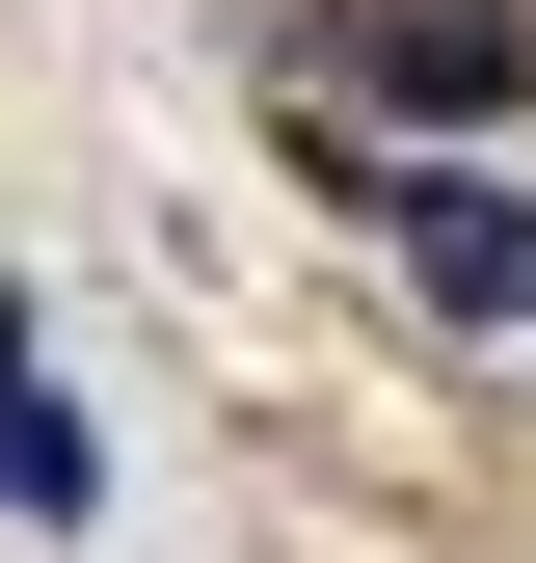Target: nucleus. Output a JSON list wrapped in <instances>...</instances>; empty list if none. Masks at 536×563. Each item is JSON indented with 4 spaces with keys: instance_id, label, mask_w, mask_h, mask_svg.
Returning <instances> with one entry per match:
<instances>
[{
    "instance_id": "nucleus-1",
    "label": "nucleus",
    "mask_w": 536,
    "mask_h": 563,
    "mask_svg": "<svg viewBox=\"0 0 536 563\" xmlns=\"http://www.w3.org/2000/svg\"><path fill=\"white\" fill-rule=\"evenodd\" d=\"M349 216H402V268H429L456 322H536V188H483V162H402V188H349Z\"/></svg>"
},
{
    "instance_id": "nucleus-2",
    "label": "nucleus",
    "mask_w": 536,
    "mask_h": 563,
    "mask_svg": "<svg viewBox=\"0 0 536 563\" xmlns=\"http://www.w3.org/2000/svg\"><path fill=\"white\" fill-rule=\"evenodd\" d=\"M349 81L456 134V108H510V81H536V0H376V27H349Z\"/></svg>"
},
{
    "instance_id": "nucleus-3",
    "label": "nucleus",
    "mask_w": 536,
    "mask_h": 563,
    "mask_svg": "<svg viewBox=\"0 0 536 563\" xmlns=\"http://www.w3.org/2000/svg\"><path fill=\"white\" fill-rule=\"evenodd\" d=\"M0 510H81V430H54V349H27V296H0Z\"/></svg>"
}]
</instances>
